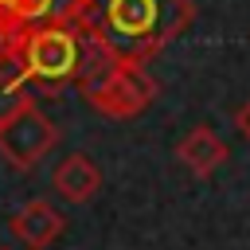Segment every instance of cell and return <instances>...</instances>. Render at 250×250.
<instances>
[{
    "instance_id": "4",
    "label": "cell",
    "mask_w": 250,
    "mask_h": 250,
    "mask_svg": "<svg viewBox=\"0 0 250 250\" xmlns=\"http://www.w3.org/2000/svg\"><path fill=\"white\" fill-rule=\"evenodd\" d=\"M55 145H59V129L35 102H27L23 109L0 121V156L16 172H31Z\"/></svg>"
},
{
    "instance_id": "6",
    "label": "cell",
    "mask_w": 250,
    "mask_h": 250,
    "mask_svg": "<svg viewBox=\"0 0 250 250\" xmlns=\"http://www.w3.org/2000/svg\"><path fill=\"white\" fill-rule=\"evenodd\" d=\"M51 184L55 191L66 199V203H90L98 191H102V168L86 156V152H70L55 164L51 172Z\"/></svg>"
},
{
    "instance_id": "8",
    "label": "cell",
    "mask_w": 250,
    "mask_h": 250,
    "mask_svg": "<svg viewBox=\"0 0 250 250\" xmlns=\"http://www.w3.org/2000/svg\"><path fill=\"white\" fill-rule=\"evenodd\" d=\"M31 102V82L23 78V70L16 66L12 55H0V121L12 117L16 109H23Z\"/></svg>"
},
{
    "instance_id": "5",
    "label": "cell",
    "mask_w": 250,
    "mask_h": 250,
    "mask_svg": "<svg viewBox=\"0 0 250 250\" xmlns=\"http://www.w3.org/2000/svg\"><path fill=\"white\" fill-rule=\"evenodd\" d=\"M8 230H12L16 242H23L27 250H47V246L66 230V219H62L47 199H27V203L8 219Z\"/></svg>"
},
{
    "instance_id": "10",
    "label": "cell",
    "mask_w": 250,
    "mask_h": 250,
    "mask_svg": "<svg viewBox=\"0 0 250 250\" xmlns=\"http://www.w3.org/2000/svg\"><path fill=\"white\" fill-rule=\"evenodd\" d=\"M0 250H12V246H0Z\"/></svg>"
},
{
    "instance_id": "9",
    "label": "cell",
    "mask_w": 250,
    "mask_h": 250,
    "mask_svg": "<svg viewBox=\"0 0 250 250\" xmlns=\"http://www.w3.org/2000/svg\"><path fill=\"white\" fill-rule=\"evenodd\" d=\"M234 129H238V133L250 141V98H246V102L234 109Z\"/></svg>"
},
{
    "instance_id": "11",
    "label": "cell",
    "mask_w": 250,
    "mask_h": 250,
    "mask_svg": "<svg viewBox=\"0 0 250 250\" xmlns=\"http://www.w3.org/2000/svg\"><path fill=\"white\" fill-rule=\"evenodd\" d=\"M0 55H4V47H0Z\"/></svg>"
},
{
    "instance_id": "2",
    "label": "cell",
    "mask_w": 250,
    "mask_h": 250,
    "mask_svg": "<svg viewBox=\"0 0 250 250\" xmlns=\"http://www.w3.org/2000/svg\"><path fill=\"white\" fill-rule=\"evenodd\" d=\"M78 94L86 98L90 109L113 117V121H129L137 113H145L156 102V78L145 70V62H125L117 59L105 43H98L86 31V51H82V66L74 78Z\"/></svg>"
},
{
    "instance_id": "3",
    "label": "cell",
    "mask_w": 250,
    "mask_h": 250,
    "mask_svg": "<svg viewBox=\"0 0 250 250\" xmlns=\"http://www.w3.org/2000/svg\"><path fill=\"white\" fill-rule=\"evenodd\" d=\"M82 51H86V31L78 23H47L20 35L4 55L16 59V66L31 86H66L78 78Z\"/></svg>"
},
{
    "instance_id": "7",
    "label": "cell",
    "mask_w": 250,
    "mask_h": 250,
    "mask_svg": "<svg viewBox=\"0 0 250 250\" xmlns=\"http://www.w3.org/2000/svg\"><path fill=\"white\" fill-rule=\"evenodd\" d=\"M227 156H230V148H227V141H223L211 125H195V129H188V137L176 145V160H180L191 176H199V180H207Z\"/></svg>"
},
{
    "instance_id": "1",
    "label": "cell",
    "mask_w": 250,
    "mask_h": 250,
    "mask_svg": "<svg viewBox=\"0 0 250 250\" xmlns=\"http://www.w3.org/2000/svg\"><path fill=\"white\" fill-rule=\"evenodd\" d=\"M195 20L191 0H86L78 27L125 62H148Z\"/></svg>"
}]
</instances>
